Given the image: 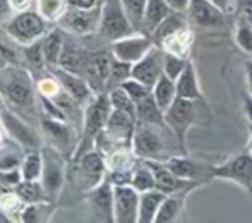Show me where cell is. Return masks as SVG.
Returning a JSON list of instances; mask_svg holds the SVG:
<instances>
[{"instance_id": "cell-1", "label": "cell", "mask_w": 252, "mask_h": 223, "mask_svg": "<svg viewBox=\"0 0 252 223\" xmlns=\"http://www.w3.org/2000/svg\"><path fill=\"white\" fill-rule=\"evenodd\" d=\"M0 93L5 103L17 108H30L36 98V88L26 69L16 64H7L0 69Z\"/></svg>"}, {"instance_id": "cell-2", "label": "cell", "mask_w": 252, "mask_h": 223, "mask_svg": "<svg viewBox=\"0 0 252 223\" xmlns=\"http://www.w3.org/2000/svg\"><path fill=\"white\" fill-rule=\"evenodd\" d=\"M112 103H110L108 93H98L96 96L91 100V103L84 110V120H83V136H81L79 144L74 150V160L81 158L84 153L93 150L96 146L98 136L105 130L106 124H108L110 113H112Z\"/></svg>"}, {"instance_id": "cell-3", "label": "cell", "mask_w": 252, "mask_h": 223, "mask_svg": "<svg viewBox=\"0 0 252 223\" xmlns=\"http://www.w3.org/2000/svg\"><path fill=\"white\" fill-rule=\"evenodd\" d=\"M48 21L41 16L38 10H23L17 12L9 19L5 24V33L9 38L21 45H30L33 41H38L48 33Z\"/></svg>"}, {"instance_id": "cell-4", "label": "cell", "mask_w": 252, "mask_h": 223, "mask_svg": "<svg viewBox=\"0 0 252 223\" xmlns=\"http://www.w3.org/2000/svg\"><path fill=\"white\" fill-rule=\"evenodd\" d=\"M165 124L166 129L172 130L175 136L180 151L187 155V134L196 124V101L177 96V100L165 112Z\"/></svg>"}, {"instance_id": "cell-5", "label": "cell", "mask_w": 252, "mask_h": 223, "mask_svg": "<svg viewBox=\"0 0 252 223\" xmlns=\"http://www.w3.org/2000/svg\"><path fill=\"white\" fill-rule=\"evenodd\" d=\"M165 126L156 124L137 122L132 136V153L139 160H163V150H165V139H163L161 129Z\"/></svg>"}, {"instance_id": "cell-6", "label": "cell", "mask_w": 252, "mask_h": 223, "mask_svg": "<svg viewBox=\"0 0 252 223\" xmlns=\"http://www.w3.org/2000/svg\"><path fill=\"white\" fill-rule=\"evenodd\" d=\"M59 28L70 34H91L100 30L101 23V7L98 5L91 9H77L67 7L65 12L59 17Z\"/></svg>"}, {"instance_id": "cell-7", "label": "cell", "mask_w": 252, "mask_h": 223, "mask_svg": "<svg viewBox=\"0 0 252 223\" xmlns=\"http://www.w3.org/2000/svg\"><path fill=\"white\" fill-rule=\"evenodd\" d=\"M101 7V23L100 31L110 41H115L127 34L136 33L127 17L120 0H100Z\"/></svg>"}, {"instance_id": "cell-8", "label": "cell", "mask_w": 252, "mask_h": 223, "mask_svg": "<svg viewBox=\"0 0 252 223\" xmlns=\"http://www.w3.org/2000/svg\"><path fill=\"white\" fill-rule=\"evenodd\" d=\"M211 177L220 180H228V182L242 187L247 192H252V155H237L223 163L215 165L211 168Z\"/></svg>"}, {"instance_id": "cell-9", "label": "cell", "mask_w": 252, "mask_h": 223, "mask_svg": "<svg viewBox=\"0 0 252 223\" xmlns=\"http://www.w3.org/2000/svg\"><path fill=\"white\" fill-rule=\"evenodd\" d=\"M43 157V172H41V186L45 189L48 199H55L60 194L65 179V161L57 148L43 146L41 148Z\"/></svg>"}, {"instance_id": "cell-10", "label": "cell", "mask_w": 252, "mask_h": 223, "mask_svg": "<svg viewBox=\"0 0 252 223\" xmlns=\"http://www.w3.org/2000/svg\"><path fill=\"white\" fill-rule=\"evenodd\" d=\"M0 119H2L5 134L19 148H23V150H26V151H36L43 148L41 137H40V134L36 132V129L31 127L28 122H24L19 115L10 112L9 108H5L3 112H0Z\"/></svg>"}, {"instance_id": "cell-11", "label": "cell", "mask_w": 252, "mask_h": 223, "mask_svg": "<svg viewBox=\"0 0 252 223\" xmlns=\"http://www.w3.org/2000/svg\"><path fill=\"white\" fill-rule=\"evenodd\" d=\"M155 45H156L155 40H153L150 34L143 33V31H136V33L127 34V36L112 41V55L119 60H124V62L136 64Z\"/></svg>"}, {"instance_id": "cell-12", "label": "cell", "mask_w": 252, "mask_h": 223, "mask_svg": "<svg viewBox=\"0 0 252 223\" xmlns=\"http://www.w3.org/2000/svg\"><path fill=\"white\" fill-rule=\"evenodd\" d=\"M76 161V175L77 184L83 186V189L91 191L96 186H100L103 180L106 179V163L103 160L101 153L96 150H91L88 153H84L81 158H77Z\"/></svg>"}, {"instance_id": "cell-13", "label": "cell", "mask_w": 252, "mask_h": 223, "mask_svg": "<svg viewBox=\"0 0 252 223\" xmlns=\"http://www.w3.org/2000/svg\"><path fill=\"white\" fill-rule=\"evenodd\" d=\"M139 196L132 186H113V220L115 223H137Z\"/></svg>"}, {"instance_id": "cell-14", "label": "cell", "mask_w": 252, "mask_h": 223, "mask_svg": "<svg viewBox=\"0 0 252 223\" xmlns=\"http://www.w3.org/2000/svg\"><path fill=\"white\" fill-rule=\"evenodd\" d=\"M163 59H165L163 48L155 45L139 62L132 64V77H136L137 81H141L150 90H153L156 81L163 74Z\"/></svg>"}, {"instance_id": "cell-15", "label": "cell", "mask_w": 252, "mask_h": 223, "mask_svg": "<svg viewBox=\"0 0 252 223\" xmlns=\"http://www.w3.org/2000/svg\"><path fill=\"white\" fill-rule=\"evenodd\" d=\"M143 161L151 168L153 175H155V180H156V189L161 191V192H165V194L182 192V191H190L197 186L194 180L179 179L172 170L166 167L163 160H143Z\"/></svg>"}, {"instance_id": "cell-16", "label": "cell", "mask_w": 252, "mask_h": 223, "mask_svg": "<svg viewBox=\"0 0 252 223\" xmlns=\"http://www.w3.org/2000/svg\"><path fill=\"white\" fill-rule=\"evenodd\" d=\"M88 204L96 220L115 222L113 220V184L108 180V177L100 186L88 191Z\"/></svg>"}, {"instance_id": "cell-17", "label": "cell", "mask_w": 252, "mask_h": 223, "mask_svg": "<svg viewBox=\"0 0 252 223\" xmlns=\"http://www.w3.org/2000/svg\"><path fill=\"white\" fill-rule=\"evenodd\" d=\"M52 70H53V76L57 77V81H59L60 86H62V90L65 91L70 98H74V101L83 103V101L91 98L93 90H91L90 83H88L83 76L69 72V70L62 69V67H53Z\"/></svg>"}, {"instance_id": "cell-18", "label": "cell", "mask_w": 252, "mask_h": 223, "mask_svg": "<svg viewBox=\"0 0 252 223\" xmlns=\"http://www.w3.org/2000/svg\"><path fill=\"white\" fill-rule=\"evenodd\" d=\"M112 57L106 54H94L88 57L86 69H84V79L90 83L93 91H103L108 79L110 67H112Z\"/></svg>"}, {"instance_id": "cell-19", "label": "cell", "mask_w": 252, "mask_h": 223, "mask_svg": "<svg viewBox=\"0 0 252 223\" xmlns=\"http://www.w3.org/2000/svg\"><path fill=\"white\" fill-rule=\"evenodd\" d=\"M187 16L194 24L201 28H215L223 23L225 14L218 10L209 0H190Z\"/></svg>"}, {"instance_id": "cell-20", "label": "cell", "mask_w": 252, "mask_h": 223, "mask_svg": "<svg viewBox=\"0 0 252 223\" xmlns=\"http://www.w3.org/2000/svg\"><path fill=\"white\" fill-rule=\"evenodd\" d=\"M175 84H177V96L192 101L204 100V95H202L199 86V79H197V70L190 60L186 65V69L182 70V74L177 77Z\"/></svg>"}, {"instance_id": "cell-21", "label": "cell", "mask_w": 252, "mask_h": 223, "mask_svg": "<svg viewBox=\"0 0 252 223\" xmlns=\"http://www.w3.org/2000/svg\"><path fill=\"white\" fill-rule=\"evenodd\" d=\"M187 194H189V191L166 194L161 206H159L158 213H156L155 223H173L179 220L180 215L184 213V208H186Z\"/></svg>"}, {"instance_id": "cell-22", "label": "cell", "mask_w": 252, "mask_h": 223, "mask_svg": "<svg viewBox=\"0 0 252 223\" xmlns=\"http://www.w3.org/2000/svg\"><path fill=\"white\" fill-rule=\"evenodd\" d=\"M88 57L90 55H86L74 43H70V41H63V50H62V55H60L59 67L69 70V72L79 74V76L84 77V69H86Z\"/></svg>"}, {"instance_id": "cell-23", "label": "cell", "mask_w": 252, "mask_h": 223, "mask_svg": "<svg viewBox=\"0 0 252 223\" xmlns=\"http://www.w3.org/2000/svg\"><path fill=\"white\" fill-rule=\"evenodd\" d=\"M165 196L166 194L158 189H151V191H146V192H141L137 223H155L156 213H158Z\"/></svg>"}, {"instance_id": "cell-24", "label": "cell", "mask_w": 252, "mask_h": 223, "mask_svg": "<svg viewBox=\"0 0 252 223\" xmlns=\"http://www.w3.org/2000/svg\"><path fill=\"white\" fill-rule=\"evenodd\" d=\"M187 26H189V24H187V17L184 16V12L172 10V12H170L168 16H166L165 19L159 23V26L153 31L151 38L155 40V43L159 47V45H161L166 38L172 36V34H175L177 31H180L182 28H187Z\"/></svg>"}, {"instance_id": "cell-25", "label": "cell", "mask_w": 252, "mask_h": 223, "mask_svg": "<svg viewBox=\"0 0 252 223\" xmlns=\"http://www.w3.org/2000/svg\"><path fill=\"white\" fill-rule=\"evenodd\" d=\"M170 12H172V9H170V5L166 3V0H148V7H146V12H144L141 31L151 36L153 31L159 26V23H161Z\"/></svg>"}, {"instance_id": "cell-26", "label": "cell", "mask_w": 252, "mask_h": 223, "mask_svg": "<svg viewBox=\"0 0 252 223\" xmlns=\"http://www.w3.org/2000/svg\"><path fill=\"white\" fill-rule=\"evenodd\" d=\"M192 45H194V36H192V31L187 28H182L180 31H177L175 34L168 36L165 41H163L159 47L163 48L165 52H170V54H175L180 57H189L190 50H192Z\"/></svg>"}, {"instance_id": "cell-27", "label": "cell", "mask_w": 252, "mask_h": 223, "mask_svg": "<svg viewBox=\"0 0 252 223\" xmlns=\"http://www.w3.org/2000/svg\"><path fill=\"white\" fill-rule=\"evenodd\" d=\"M136 115L137 122H146V124H156V126H165V112L158 107L153 93L143 98L141 101L136 103Z\"/></svg>"}, {"instance_id": "cell-28", "label": "cell", "mask_w": 252, "mask_h": 223, "mask_svg": "<svg viewBox=\"0 0 252 223\" xmlns=\"http://www.w3.org/2000/svg\"><path fill=\"white\" fill-rule=\"evenodd\" d=\"M63 36L59 30L48 31L43 38H41V47H43V55H45V62L47 67H59L60 62V55L63 50Z\"/></svg>"}, {"instance_id": "cell-29", "label": "cell", "mask_w": 252, "mask_h": 223, "mask_svg": "<svg viewBox=\"0 0 252 223\" xmlns=\"http://www.w3.org/2000/svg\"><path fill=\"white\" fill-rule=\"evenodd\" d=\"M151 93H153V96H155L158 107L161 108L163 112H166L170 108V105L177 100V84H175V81L170 79V77L163 72L161 77H159L155 86H153Z\"/></svg>"}, {"instance_id": "cell-30", "label": "cell", "mask_w": 252, "mask_h": 223, "mask_svg": "<svg viewBox=\"0 0 252 223\" xmlns=\"http://www.w3.org/2000/svg\"><path fill=\"white\" fill-rule=\"evenodd\" d=\"M129 77H132V64L124 62V60H119L113 57L112 67H110V72H108V79H106L105 91L108 93V91L115 90V88H120L122 83H126Z\"/></svg>"}, {"instance_id": "cell-31", "label": "cell", "mask_w": 252, "mask_h": 223, "mask_svg": "<svg viewBox=\"0 0 252 223\" xmlns=\"http://www.w3.org/2000/svg\"><path fill=\"white\" fill-rule=\"evenodd\" d=\"M19 170H21V175H23V180H40L41 172H43V157H41V150L26 151Z\"/></svg>"}, {"instance_id": "cell-32", "label": "cell", "mask_w": 252, "mask_h": 223, "mask_svg": "<svg viewBox=\"0 0 252 223\" xmlns=\"http://www.w3.org/2000/svg\"><path fill=\"white\" fill-rule=\"evenodd\" d=\"M14 192L24 201V204L40 203L43 197H47L40 180H21V182L16 186V191H14Z\"/></svg>"}, {"instance_id": "cell-33", "label": "cell", "mask_w": 252, "mask_h": 223, "mask_svg": "<svg viewBox=\"0 0 252 223\" xmlns=\"http://www.w3.org/2000/svg\"><path fill=\"white\" fill-rule=\"evenodd\" d=\"M165 165L175 173L179 179H184V180H194L196 179V163L192 160L187 158V155H180V157H170L166 158Z\"/></svg>"}, {"instance_id": "cell-34", "label": "cell", "mask_w": 252, "mask_h": 223, "mask_svg": "<svg viewBox=\"0 0 252 223\" xmlns=\"http://www.w3.org/2000/svg\"><path fill=\"white\" fill-rule=\"evenodd\" d=\"M130 186H132L137 192H146V191L156 189L155 175H153L151 168L148 167L143 160L137 165H134V173H132V180H130Z\"/></svg>"}, {"instance_id": "cell-35", "label": "cell", "mask_w": 252, "mask_h": 223, "mask_svg": "<svg viewBox=\"0 0 252 223\" xmlns=\"http://www.w3.org/2000/svg\"><path fill=\"white\" fill-rule=\"evenodd\" d=\"M41 126H43V130L50 136V139L57 144H69V127L63 124V120L59 119H52V117L45 115L41 119Z\"/></svg>"}, {"instance_id": "cell-36", "label": "cell", "mask_w": 252, "mask_h": 223, "mask_svg": "<svg viewBox=\"0 0 252 223\" xmlns=\"http://www.w3.org/2000/svg\"><path fill=\"white\" fill-rule=\"evenodd\" d=\"M120 2H122V7L126 10L127 17H129L130 24H132L134 31H141L148 0H120Z\"/></svg>"}, {"instance_id": "cell-37", "label": "cell", "mask_w": 252, "mask_h": 223, "mask_svg": "<svg viewBox=\"0 0 252 223\" xmlns=\"http://www.w3.org/2000/svg\"><path fill=\"white\" fill-rule=\"evenodd\" d=\"M108 96H110V103H112V108L115 110H122V112H127L130 115H136V101L126 93V90L122 88H115V90L108 91Z\"/></svg>"}, {"instance_id": "cell-38", "label": "cell", "mask_w": 252, "mask_h": 223, "mask_svg": "<svg viewBox=\"0 0 252 223\" xmlns=\"http://www.w3.org/2000/svg\"><path fill=\"white\" fill-rule=\"evenodd\" d=\"M36 9L47 21H59V17L65 12V0H36Z\"/></svg>"}, {"instance_id": "cell-39", "label": "cell", "mask_w": 252, "mask_h": 223, "mask_svg": "<svg viewBox=\"0 0 252 223\" xmlns=\"http://www.w3.org/2000/svg\"><path fill=\"white\" fill-rule=\"evenodd\" d=\"M187 64H189V59H186V57L165 52V59H163V72H165L170 79L177 81V77L182 74V70L186 69Z\"/></svg>"}, {"instance_id": "cell-40", "label": "cell", "mask_w": 252, "mask_h": 223, "mask_svg": "<svg viewBox=\"0 0 252 223\" xmlns=\"http://www.w3.org/2000/svg\"><path fill=\"white\" fill-rule=\"evenodd\" d=\"M235 43L244 54L252 57V26L242 19L235 28Z\"/></svg>"}, {"instance_id": "cell-41", "label": "cell", "mask_w": 252, "mask_h": 223, "mask_svg": "<svg viewBox=\"0 0 252 223\" xmlns=\"http://www.w3.org/2000/svg\"><path fill=\"white\" fill-rule=\"evenodd\" d=\"M24 59L28 60V64H31L36 69H43L47 65L45 62V55H43V47H41V38L38 41H33V43L26 45L24 48Z\"/></svg>"}, {"instance_id": "cell-42", "label": "cell", "mask_w": 252, "mask_h": 223, "mask_svg": "<svg viewBox=\"0 0 252 223\" xmlns=\"http://www.w3.org/2000/svg\"><path fill=\"white\" fill-rule=\"evenodd\" d=\"M122 90H126V93L129 95L130 98H132L134 101H141L143 98H146L148 95L151 93V90L146 86V84H143L141 81H137L136 77H129V79L126 81V83H122Z\"/></svg>"}, {"instance_id": "cell-43", "label": "cell", "mask_w": 252, "mask_h": 223, "mask_svg": "<svg viewBox=\"0 0 252 223\" xmlns=\"http://www.w3.org/2000/svg\"><path fill=\"white\" fill-rule=\"evenodd\" d=\"M24 158V157H23ZM23 158L16 153V151H3L0 155V172H10V170H19L21 163H23Z\"/></svg>"}, {"instance_id": "cell-44", "label": "cell", "mask_w": 252, "mask_h": 223, "mask_svg": "<svg viewBox=\"0 0 252 223\" xmlns=\"http://www.w3.org/2000/svg\"><path fill=\"white\" fill-rule=\"evenodd\" d=\"M209 2H211L218 10H221L223 14H233L237 9L239 0H209Z\"/></svg>"}, {"instance_id": "cell-45", "label": "cell", "mask_w": 252, "mask_h": 223, "mask_svg": "<svg viewBox=\"0 0 252 223\" xmlns=\"http://www.w3.org/2000/svg\"><path fill=\"white\" fill-rule=\"evenodd\" d=\"M14 12L10 0H0V28L5 26L10 19V14Z\"/></svg>"}, {"instance_id": "cell-46", "label": "cell", "mask_w": 252, "mask_h": 223, "mask_svg": "<svg viewBox=\"0 0 252 223\" xmlns=\"http://www.w3.org/2000/svg\"><path fill=\"white\" fill-rule=\"evenodd\" d=\"M67 7H77V9H91V7L98 5L100 0H65Z\"/></svg>"}, {"instance_id": "cell-47", "label": "cell", "mask_w": 252, "mask_h": 223, "mask_svg": "<svg viewBox=\"0 0 252 223\" xmlns=\"http://www.w3.org/2000/svg\"><path fill=\"white\" fill-rule=\"evenodd\" d=\"M166 3H168L172 10H177V12H187L190 0H166Z\"/></svg>"}, {"instance_id": "cell-48", "label": "cell", "mask_w": 252, "mask_h": 223, "mask_svg": "<svg viewBox=\"0 0 252 223\" xmlns=\"http://www.w3.org/2000/svg\"><path fill=\"white\" fill-rule=\"evenodd\" d=\"M244 72H246V83L247 88H249V93L252 95V57L246 62V65H244Z\"/></svg>"}, {"instance_id": "cell-49", "label": "cell", "mask_w": 252, "mask_h": 223, "mask_svg": "<svg viewBox=\"0 0 252 223\" xmlns=\"http://www.w3.org/2000/svg\"><path fill=\"white\" fill-rule=\"evenodd\" d=\"M244 115H246L247 122L252 126V95L246 96V100H244Z\"/></svg>"}, {"instance_id": "cell-50", "label": "cell", "mask_w": 252, "mask_h": 223, "mask_svg": "<svg viewBox=\"0 0 252 223\" xmlns=\"http://www.w3.org/2000/svg\"><path fill=\"white\" fill-rule=\"evenodd\" d=\"M244 19L252 26V7H244Z\"/></svg>"}, {"instance_id": "cell-51", "label": "cell", "mask_w": 252, "mask_h": 223, "mask_svg": "<svg viewBox=\"0 0 252 223\" xmlns=\"http://www.w3.org/2000/svg\"><path fill=\"white\" fill-rule=\"evenodd\" d=\"M5 108H7V103H5V100H3L2 93H0V112H3Z\"/></svg>"}, {"instance_id": "cell-52", "label": "cell", "mask_w": 252, "mask_h": 223, "mask_svg": "<svg viewBox=\"0 0 252 223\" xmlns=\"http://www.w3.org/2000/svg\"><path fill=\"white\" fill-rule=\"evenodd\" d=\"M3 134H5V129H3V124H2V119H0V144H2V139H3Z\"/></svg>"}, {"instance_id": "cell-53", "label": "cell", "mask_w": 252, "mask_h": 223, "mask_svg": "<svg viewBox=\"0 0 252 223\" xmlns=\"http://www.w3.org/2000/svg\"><path fill=\"white\" fill-rule=\"evenodd\" d=\"M7 64H9V62H7V60H5V59H3V57H2V54H0V69H2L3 65H7Z\"/></svg>"}, {"instance_id": "cell-54", "label": "cell", "mask_w": 252, "mask_h": 223, "mask_svg": "<svg viewBox=\"0 0 252 223\" xmlns=\"http://www.w3.org/2000/svg\"><path fill=\"white\" fill-rule=\"evenodd\" d=\"M249 153L252 155V132H251V137H249Z\"/></svg>"}]
</instances>
